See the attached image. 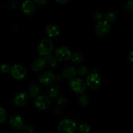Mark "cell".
Instances as JSON below:
<instances>
[{"instance_id": "6da1fadb", "label": "cell", "mask_w": 133, "mask_h": 133, "mask_svg": "<svg viewBox=\"0 0 133 133\" xmlns=\"http://www.w3.org/2000/svg\"><path fill=\"white\" fill-rule=\"evenodd\" d=\"M53 49V42L49 38H44L40 42L38 46V53L43 57L50 55Z\"/></svg>"}, {"instance_id": "7a4b0ae2", "label": "cell", "mask_w": 133, "mask_h": 133, "mask_svg": "<svg viewBox=\"0 0 133 133\" xmlns=\"http://www.w3.org/2000/svg\"><path fill=\"white\" fill-rule=\"evenodd\" d=\"M77 124L71 119H63L58 125V131L60 133H74L77 131Z\"/></svg>"}, {"instance_id": "3957f363", "label": "cell", "mask_w": 133, "mask_h": 133, "mask_svg": "<svg viewBox=\"0 0 133 133\" xmlns=\"http://www.w3.org/2000/svg\"><path fill=\"white\" fill-rule=\"evenodd\" d=\"M69 86L71 90L77 94H83L87 89V84L79 78L74 77L71 79Z\"/></svg>"}, {"instance_id": "277c9868", "label": "cell", "mask_w": 133, "mask_h": 133, "mask_svg": "<svg viewBox=\"0 0 133 133\" xmlns=\"http://www.w3.org/2000/svg\"><path fill=\"white\" fill-rule=\"evenodd\" d=\"M35 107L38 109L41 110H45L49 109L51 105V100L50 97L45 95L37 96L35 100Z\"/></svg>"}, {"instance_id": "5b68a950", "label": "cell", "mask_w": 133, "mask_h": 133, "mask_svg": "<svg viewBox=\"0 0 133 133\" xmlns=\"http://www.w3.org/2000/svg\"><path fill=\"white\" fill-rule=\"evenodd\" d=\"M87 86L92 90H96L99 88L101 84V80L99 75L96 73L91 74L87 78Z\"/></svg>"}, {"instance_id": "8992f818", "label": "cell", "mask_w": 133, "mask_h": 133, "mask_svg": "<svg viewBox=\"0 0 133 133\" xmlns=\"http://www.w3.org/2000/svg\"><path fill=\"white\" fill-rule=\"evenodd\" d=\"M55 55L57 60L63 62L68 61L71 58V50L67 47L62 46L57 48L55 53Z\"/></svg>"}, {"instance_id": "52a82bcc", "label": "cell", "mask_w": 133, "mask_h": 133, "mask_svg": "<svg viewBox=\"0 0 133 133\" xmlns=\"http://www.w3.org/2000/svg\"><path fill=\"white\" fill-rule=\"evenodd\" d=\"M10 74L13 78L17 80H21L26 76L27 71L22 65L15 64L10 69Z\"/></svg>"}, {"instance_id": "ba28073f", "label": "cell", "mask_w": 133, "mask_h": 133, "mask_svg": "<svg viewBox=\"0 0 133 133\" xmlns=\"http://www.w3.org/2000/svg\"><path fill=\"white\" fill-rule=\"evenodd\" d=\"M110 31V25L109 22L106 20H101L98 22L96 27V32L97 36H104Z\"/></svg>"}, {"instance_id": "9c48e42d", "label": "cell", "mask_w": 133, "mask_h": 133, "mask_svg": "<svg viewBox=\"0 0 133 133\" xmlns=\"http://www.w3.org/2000/svg\"><path fill=\"white\" fill-rule=\"evenodd\" d=\"M29 96L25 92H20L17 93L14 97V103L17 107H22L28 103Z\"/></svg>"}, {"instance_id": "30bf717a", "label": "cell", "mask_w": 133, "mask_h": 133, "mask_svg": "<svg viewBox=\"0 0 133 133\" xmlns=\"http://www.w3.org/2000/svg\"><path fill=\"white\" fill-rule=\"evenodd\" d=\"M55 80V75L52 71L47 70L43 71L39 76V81L44 85H49Z\"/></svg>"}, {"instance_id": "8fae6325", "label": "cell", "mask_w": 133, "mask_h": 133, "mask_svg": "<svg viewBox=\"0 0 133 133\" xmlns=\"http://www.w3.org/2000/svg\"><path fill=\"white\" fill-rule=\"evenodd\" d=\"M9 124L10 127L15 130H19L22 128L24 122L22 117L19 115H14L10 117L9 120Z\"/></svg>"}, {"instance_id": "7c38bea8", "label": "cell", "mask_w": 133, "mask_h": 133, "mask_svg": "<svg viewBox=\"0 0 133 133\" xmlns=\"http://www.w3.org/2000/svg\"><path fill=\"white\" fill-rule=\"evenodd\" d=\"M22 10L27 15H32L36 10L35 3L31 0H26L23 3L22 6Z\"/></svg>"}, {"instance_id": "4fadbf2b", "label": "cell", "mask_w": 133, "mask_h": 133, "mask_svg": "<svg viewBox=\"0 0 133 133\" xmlns=\"http://www.w3.org/2000/svg\"><path fill=\"white\" fill-rule=\"evenodd\" d=\"M45 33L49 37L55 38L60 34V28L56 24H49L45 28Z\"/></svg>"}, {"instance_id": "5bb4252c", "label": "cell", "mask_w": 133, "mask_h": 133, "mask_svg": "<svg viewBox=\"0 0 133 133\" xmlns=\"http://www.w3.org/2000/svg\"><path fill=\"white\" fill-rule=\"evenodd\" d=\"M77 70L74 66H69L65 68L62 71V77L66 79H71L76 75Z\"/></svg>"}, {"instance_id": "9a60e30c", "label": "cell", "mask_w": 133, "mask_h": 133, "mask_svg": "<svg viewBox=\"0 0 133 133\" xmlns=\"http://www.w3.org/2000/svg\"><path fill=\"white\" fill-rule=\"evenodd\" d=\"M46 66L44 58H39L35 60L32 64V68L35 71H40L44 70Z\"/></svg>"}, {"instance_id": "2e32d148", "label": "cell", "mask_w": 133, "mask_h": 133, "mask_svg": "<svg viewBox=\"0 0 133 133\" xmlns=\"http://www.w3.org/2000/svg\"><path fill=\"white\" fill-rule=\"evenodd\" d=\"M60 91H61V88L57 83L52 84L48 89L49 97L50 98H55V97H57L58 94L60 93Z\"/></svg>"}, {"instance_id": "e0dca14e", "label": "cell", "mask_w": 133, "mask_h": 133, "mask_svg": "<svg viewBox=\"0 0 133 133\" xmlns=\"http://www.w3.org/2000/svg\"><path fill=\"white\" fill-rule=\"evenodd\" d=\"M29 91L31 97L34 98V97H37L38 95L39 94L40 91V88L37 84H32L30 86Z\"/></svg>"}, {"instance_id": "ac0fdd59", "label": "cell", "mask_w": 133, "mask_h": 133, "mask_svg": "<svg viewBox=\"0 0 133 133\" xmlns=\"http://www.w3.org/2000/svg\"><path fill=\"white\" fill-rule=\"evenodd\" d=\"M44 59L45 61L46 65H48L49 67H55L57 64V59L55 57L49 55L48 57H44Z\"/></svg>"}, {"instance_id": "d6986e66", "label": "cell", "mask_w": 133, "mask_h": 133, "mask_svg": "<svg viewBox=\"0 0 133 133\" xmlns=\"http://www.w3.org/2000/svg\"><path fill=\"white\" fill-rule=\"evenodd\" d=\"M117 19H118V14L116 12H108L105 15V20L107 21L108 22H110V23L114 22L117 20Z\"/></svg>"}, {"instance_id": "ffe728a7", "label": "cell", "mask_w": 133, "mask_h": 133, "mask_svg": "<svg viewBox=\"0 0 133 133\" xmlns=\"http://www.w3.org/2000/svg\"><path fill=\"white\" fill-rule=\"evenodd\" d=\"M71 61L75 64H80L83 61V56L80 53H74L71 55Z\"/></svg>"}, {"instance_id": "44dd1931", "label": "cell", "mask_w": 133, "mask_h": 133, "mask_svg": "<svg viewBox=\"0 0 133 133\" xmlns=\"http://www.w3.org/2000/svg\"><path fill=\"white\" fill-rule=\"evenodd\" d=\"M123 10L128 14L133 13V0H129L124 4Z\"/></svg>"}, {"instance_id": "7402d4cb", "label": "cell", "mask_w": 133, "mask_h": 133, "mask_svg": "<svg viewBox=\"0 0 133 133\" xmlns=\"http://www.w3.org/2000/svg\"><path fill=\"white\" fill-rule=\"evenodd\" d=\"M90 126L87 123H81L78 127V130L81 133H88L90 131Z\"/></svg>"}, {"instance_id": "603a6c76", "label": "cell", "mask_w": 133, "mask_h": 133, "mask_svg": "<svg viewBox=\"0 0 133 133\" xmlns=\"http://www.w3.org/2000/svg\"><path fill=\"white\" fill-rule=\"evenodd\" d=\"M79 102L81 106L85 107H87V105L89 104V99H88L87 95L82 94L81 96H80V97H79Z\"/></svg>"}, {"instance_id": "cb8c5ba5", "label": "cell", "mask_w": 133, "mask_h": 133, "mask_svg": "<svg viewBox=\"0 0 133 133\" xmlns=\"http://www.w3.org/2000/svg\"><path fill=\"white\" fill-rule=\"evenodd\" d=\"M77 72L81 76H85L88 73V69L85 66H79L77 70Z\"/></svg>"}, {"instance_id": "d4e9b609", "label": "cell", "mask_w": 133, "mask_h": 133, "mask_svg": "<svg viewBox=\"0 0 133 133\" xmlns=\"http://www.w3.org/2000/svg\"><path fill=\"white\" fill-rule=\"evenodd\" d=\"M67 99L64 96H59L56 99V102L60 105H64L67 103Z\"/></svg>"}, {"instance_id": "484cf974", "label": "cell", "mask_w": 133, "mask_h": 133, "mask_svg": "<svg viewBox=\"0 0 133 133\" xmlns=\"http://www.w3.org/2000/svg\"><path fill=\"white\" fill-rule=\"evenodd\" d=\"M10 69L11 68H10V65L7 64H4L0 66V71L3 74H7V73L10 72Z\"/></svg>"}, {"instance_id": "4316f807", "label": "cell", "mask_w": 133, "mask_h": 133, "mask_svg": "<svg viewBox=\"0 0 133 133\" xmlns=\"http://www.w3.org/2000/svg\"><path fill=\"white\" fill-rule=\"evenodd\" d=\"M22 129L24 131L27 132H30L32 133L34 132V127H32L31 125L30 124H23V127H22Z\"/></svg>"}, {"instance_id": "83f0119b", "label": "cell", "mask_w": 133, "mask_h": 133, "mask_svg": "<svg viewBox=\"0 0 133 133\" xmlns=\"http://www.w3.org/2000/svg\"><path fill=\"white\" fill-rule=\"evenodd\" d=\"M6 118V114L5 110L0 107V123H3L5 121Z\"/></svg>"}, {"instance_id": "f1b7e54d", "label": "cell", "mask_w": 133, "mask_h": 133, "mask_svg": "<svg viewBox=\"0 0 133 133\" xmlns=\"http://www.w3.org/2000/svg\"><path fill=\"white\" fill-rule=\"evenodd\" d=\"M94 18L96 21L97 22H99V21L103 20V15L102 13L99 11H97L94 13Z\"/></svg>"}, {"instance_id": "f546056e", "label": "cell", "mask_w": 133, "mask_h": 133, "mask_svg": "<svg viewBox=\"0 0 133 133\" xmlns=\"http://www.w3.org/2000/svg\"><path fill=\"white\" fill-rule=\"evenodd\" d=\"M53 112L56 115H61V114H62V110L58 107H57L54 108V109H53Z\"/></svg>"}, {"instance_id": "4dcf8cb0", "label": "cell", "mask_w": 133, "mask_h": 133, "mask_svg": "<svg viewBox=\"0 0 133 133\" xmlns=\"http://www.w3.org/2000/svg\"><path fill=\"white\" fill-rule=\"evenodd\" d=\"M18 6V0H12L10 3V6H11L12 9H16L17 6Z\"/></svg>"}, {"instance_id": "1f68e13d", "label": "cell", "mask_w": 133, "mask_h": 133, "mask_svg": "<svg viewBox=\"0 0 133 133\" xmlns=\"http://www.w3.org/2000/svg\"><path fill=\"white\" fill-rule=\"evenodd\" d=\"M48 0H35V2L38 5H44L47 3Z\"/></svg>"}, {"instance_id": "d6a6232c", "label": "cell", "mask_w": 133, "mask_h": 133, "mask_svg": "<svg viewBox=\"0 0 133 133\" xmlns=\"http://www.w3.org/2000/svg\"><path fill=\"white\" fill-rule=\"evenodd\" d=\"M128 61H129L131 63H133V50L131 51L129 53V54L128 55Z\"/></svg>"}, {"instance_id": "836d02e7", "label": "cell", "mask_w": 133, "mask_h": 133, "mask_svg": "<svg viewBox=\"0 0 133 133\" xmlns=\"http://www.w3.org/2000/svg\"><path fill=\"white\" fill-rule=\"evenodd\" d=\"M56 2L58 3L59 4H64L67 2L68 0H55Z\"/></svg>"}, {"instance_id": "e575fe53", "label": "cell", "mask_w": 133, "mask_h": 133, "mask_svg": "<svg viewBox=\"0 0 133 133\" xmlns=\"http://www.w3.org/2000/svg\"><path fill=\"white\" fill-rule=\"evenodd\" d=\"M55 79H57V80L58 81H59L60 80H61V79H62V77H61V75H57V77H55Z\"/></svg>"}]
</instances>
